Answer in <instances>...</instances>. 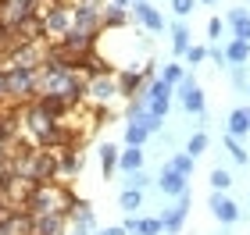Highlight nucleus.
Returning a JSON list of instances; mask_svg holds the SVG:
<instances>
[{
	"instance_id": "58836bf2",
	"label": "nucleus",
	"mask_w": 250,
	"mask_h": 235,
	"mask_svg": "<svg viewBox=\"0 0 250 235\" xmlns=\"http://www.w3.org/2000/svg\"><path fill=\"white\" fill-rule=\"evenodd\" d=\"M247 96H250V78H247Z\"/></svg>"
},
{
	"instance_id": "c756f323",
	"label": "nucleus",
	"mask_w": 250,
	"mask_h": 235,
	"mask_svg": "<svg viewBox=\"0 0 250 235\" xmlns=\"http://www.w3.org/2000/svg\"><path fill=\"white\" fill-rule=\"evenodd\" d=\"M125 182H129V185H125V189H140V193H143V189H146V185H150V175H146V171H143V167H140V171H132L129 178H125Z\"/></svg>"
},
{
	"instance_id": "f8f14e48",
	"label": "nucleus",
	"mask_w": 250,
	"mask_h": 235,
	"mask_svg": "<svg viewBox=\"0 0 250 235\" xmlns=\"http://www.w3.org/2000/svg\"><path fill=\"white\" fill-rule=\"evenodd\" d=\"M115 86H118V96H125V100H132L140 89L146 86V78H143V72H136V68H125V72H115Z\"/></svg>"
},
{
	"instance_id": "a211bd4d",
	"label": "nucleus",
	"mask_w": 250,
	"mask_h": 235,
	"mask_svg": "<svg viewBox=\"0 0 250 235\" xmlns=\"http://www.w3.org/2000/svg\"><path fill=\"white\" fill-rule=\"evenodd\" d=\"M118 153L122 150L115 146V143H104V146H100V175H104V182L118 171Z\"/></svg>"
},
{
	"instance_id": "423d86ee",
	"label": "nucleus",
	"mask_w": 250,
	"mask_h": 235,
	"mask_svg": "<svg viewBox=\"0 0 250 235\" xmlns=\"http://www.w3.org/2000/svg\"><path fill=\"white\" fill-rule=\"evenodd\" d=\"M72 29H79V32H100V4L75 0V4H72Z\"/></svg>"
},
{
	"instance_id": "ddd939ff",
	"label": "nucleus",
	"mask_w": 250,
	"mask_h": 235,
	"mask_svg": "<svg viewBox=\"0 0 250 235\" xmlns=\"http://www.w3.org/2000/svg\"><path fill=\"white\" fill-rule=\"evenodd\" d=\"M125 25H129V11L125 7H115V4L100 7V32H115V29H125Z\"/></svg>"
},
{
	"instance_id": "4c0bfd02",
	"label": "nucleus",
	"mask_w": 250,
	"mask_h": 235,
	"mask_svg": "<svg viewBox=\"0 0 250 235\" xmlns=\"http://www.w3.org/2000/svg\"><path fill=\"white\" fill-rule=\"evenodd\" d=\"M111 4H115V7H129L132 0H111Z\"/></svg>"
},
{
	"instance_id": "6e6552de",
	"label": "nucleus",
	"mask_w": 250,
	"mask_h": 235,
	"mask_svg": "<svg viewBox=\"0 0 250 235\" xmlns=\"http://www.w3.org/2000/svg\"><path fill=\"white\" fill-rule=\"evenodd\" d=\"M132 15H136V21H140L146 32H161V29H168L165 15L150 4V0H132Z\"/></svg>"
},
{
	"instance_id": "4be33fe9",
	"label": "nucleus",
	"mask_w": 250,
	"mask_h": 235,
	"mask_svg": "<svg viewBox=\"0 0 250 235\" xmlns=\"http://www.w3.org/2000/svg\"><path fill=\"white\" fill-rule=\"evenodd\" d=\"M146 139H150V132L143 121H125V146H143Z\"/></svg>"
},
{
	"instance_id": "6ab92c4d",
	"label": "nucleus",
	"mask_w": 250,
	"mask_h": 235,
	"mask_svg": "<svg viewBox=\"0 0 250 235\" xmlns=\"http://www.w3.org/2000/svg\"><path fill=\"white\" fill-rule=\"evenodd\" d=\"M140 167H143V150L140 146H129V150L118 153V171L132 175V171H140Z\"/></svg>"
},
{
	"instance_id": "f257e3e1",
	"label": "nucleus",
	"mask_w": 250,
	"mask_h": 235,
	"mask_svg": "<svg viewBox=\"0 0 250 235\" xmlns=\"http://www.w3.org/2000/svg\"><path fill=\"white\" fill-rule=\"evenodd\" d=\"M4 75H7V100L15 107H25V104H32L36 100V68H4Z\"/></svg>"
},
{
	"instance_id": "1a4fd4ad",
	"label": "nucleus",
	"mask_w": 250,
	"mask_h": 235,
	"mask_svg": "<svg viewBox=\"0 0 250 235\" xmlns=\"http://www.w3.org/2000/svg\"><path fill=\"white\" fill-rule=\"evenodd\" d=\"M40 21L47 29V36H64L72 29V7H47L40 15Z\"/></svg>"
},
{
	"instance_id": "aec40b11",
	"label": "nucleus",
	"mask_w": 250,
	"mask_h": 235,
	"mask_svg": "<svg viewBox=\"0 0 250 235\" xmlns=\"http://www.w3.org/2000/svg\"><path fill=\"white\" fill-rule=\"evenodd\" d=\"M58 164H61V175H79V171H83V164H86V157L79 150H61L58 153Z\"/></svg>"
},
{
	"instance_id": "4468645a",
	"label": "nucleus",
	"mask_w": 250,
	"mask_h": 235,
	"mask_svg": "<svg viewBox=\"0 0 250 235\" xmlns=\"http://www.w3.org/2000/svg\"><path fill=\"white\" fill-rule=\"evenodd\" d=\"M125 235H161L165 228H161V217H125Z\"/></svg>"
},
{
	"instance_id": "2f4dec72",
	"label": "nucleus",
	"mask_w": 250,
	"mask_h": 235,
	"mask_svg": "<svg viewBox=\"0 0 250 235\" xmlns=\"http://www.w3.org/2000/svg\"><path fill=\"white\" fill-rule=\"evenodd\" d=\"M183 57H186L189 64H200V61H208V47H189Z\"/></svg>"
},
{
	"instance_id": "a19ab883",
	"label": "nucleus",
	"mask_w": 250,
	"mask_h": 235,
	"mask_svg": "<svg viewBox=\"0 0 250 235\" xmlns=\"http://www.w3.org/2000/svg\"><path fill=\"white\" fill-rule=\"evenodd\" d=\"M86 4H100V0H86Z\"/></svg>"
},
{
	"instance_id": "393cba45",
	"label": "nucleus",
	"mask_w": 250,
	"mask_h": 235,
	"mask_svg": "<svg viewBox=\"0 0 250 235\" xmlns=\"http://www.w3.org/2000/svg\"><path fill=\"white\" fill-rule=\"evenodd\" d=\"M204 150H208V132H193V136H189V143H186V150H183V153H189V157H193V161H197V157H200Z\"/></svg>"
},
{
	"instance_id": "c9c22d12",
	"label": "nucleus",
	"mask_w": 250,
	"mask_h": 235,
	"mask_svg": "<svg viewBox=\"0 0 250 235\" xmlns=\"http://www.w3.org/2000/svg\"><path fill=\"white\" fill-rule=\"evenodd\" d=\"M232 82L236 86H247V72L243 68H232Z\"/></svg>"
},
{
	"instance_id": "bb28decb",
	"label": "nucleus",
	"mask_w": 250,
	"mask_h": 235,
	"mask_svg": "<svg viewBox=\"0 0 250 235\" xmlns=\"http://www.w3.org/2000/svg\"><path fill=\"white\" fill-rule=\"evenodd\" d=\"M225 150H229V157L236 164H250V157H247V150L240 146V139H236V136H225Z\"/></svg>"
},
{
	"instance_id": "2eb2a0df",
	"label": "nucleus",
	"mask_w": 250,
	"mask_h": 235,
	"mask_svg": "<svg viewBox=\"0 0 250 235\" xmlns=\"http://www.w3.org/2000/svg\"><path fill=\"white\" fill-rule=\"evenodd\" d=\"M68 217L64 214H47V217H32V235H64Z\"/></svg>"
},
{
	"instance_id": "dca6fc26",
	"label": "nucleus",
	"mask_w": 250,
	"mask_h": 235,
	"mask_svg": "<svg viewBox=\"0 0 250 235\" xmlns=\"http://www.w3.org/2000/svg\"><path fill=\"white\" fill-rule=\"evenodd\" d=\"M225 25L232 29V39L250 43V15H247L243 7H232V11H229V18H225Z\"/></svg>"
},
{
	"instance_id": "39448f33",
	"label": "nucleus",
	"mask_w": 250,
	"mask_h": 235,
	"mask_svg": "<svg viewBox=\"0 0 250 235\" xmlns=\"http://www.w3.org/2000/svg\"><path fill=\"white\" fill-rule=\"evenodd\" d=\"M118 96V86H115V75H97V78H86V104L93 107H104Z\"/></svg>"
},
{
	"instance_id": "f03ea898",
	"label": "nucleus",
	"mask_w": 250,
	"mask_h": 235,
	"mask_svg": "<svg viewBox=\"0 0 250 235\" xmlns=\"http://www.w3.org/2000/svg\"><path fill=\"white\" fill-rule=\"evenodd\" d=\"M172 96H175V89L168 82H161V78L146 82V114L157 118V121H165L168 118V107H172Z\"/></svg>"
},
{
	"instance_id": "0eeeda50",
	"label": "nucleus",
	"mask_w": 250,
	"mask_h": 235,
	"mask_svg": "<svg viewBox=\"0 0 250 235\" xmlns=\"http://www.w3.org/2000/svg\"><path fill=\"white\" fill-rule=\"evenodd\" d=\"M189 203H193V193L186 189V193L179 196V203H175L172 210H165V214H161V228H165L168 235H179V232H183L186 214H189Z\"/></svg>"
},
{
	"instance_id": "cd10ccee",
	"label": "nucleus",
	"mask_w": 250,
	"mask_h": 235,
	"mask_svg": "<svg viewBox=\"0 0 250 235\" xmlns=\"http://www.w3.org/2000/svg\"><path fill=\"white\" fill-rule=\"evenodd\" d=\"M172 167H175V171L183 175V178H189V175H193V167H197V161H193L189 153H175V157H172Z\"/></svg>"
},
{
	"instance_id": "5701e85b",
	"label": "nucleus",
	"mask_w": 250,
	"mask_h": 235,
	"mask_svg": "<svg viewBox=\"0 0 250 235\" xmlns=\"http://www.w3.org/2000/svg\"><path fill=\"white\" fill-rule=\"evenodd\" d=\"M186 50H189V29L183 25V21H172V54L183 57Z\"/></svg>"
},
{
	"instance_id": "9d476101",
	"label": "nucleus",
	"mask_w": 250,
	"mask_h": 235,
	"mask_svg": "<svg viewBox=\"0 0 250 235\" xmlns=\"http://www.w3.org/2000/svg\"><path fill=\"white\" fill-rule=\"evenodd\" d=\"M157 189H161L165 196H175V199H179V196H183L186 189H189V178H183L172 164H165V167H161V175H157Z\"/></svg>"
},
{
	"instance_id": "473e14b6",
	"label": "nucleus",
	"mask_w": 250,
	"mask_h": 235,
	"mask_svg": "<svg viewBox=\"0 0 250 235\" xmlns=\"http://www.w3.org/2000/svg\"><path fill=\"white\" fill-rule=\"evenodd\" d=\"M222 32H225V21H222V18H211V21H208V36H211L214 43H218Z\"/></svg>"
},
{
	"instance_id": "20e7f679",
	"label": "nucleus",
	"mask_w": 250,
	"mask_h": 235,
	"mask_svg": "<svg viewBox=\"0 0 250 235\" xmlns=\"http://www.w3.org/2000/svg\"><path fill=\"white\" fill-rule=\"evenodd\" d=\"M175 93H179V104H183L186 114H197V118L208 114V100H204V89L197 86V78H193V75H186L183 82L175 86Z\"/></svg>"
},
{
	"instance_id": "412c9836",
	"label": "nucleus",
	"mask_w": 250,
	"mask_h": 235,
	"mask_svg": "<svg viewBox=\"0 0 250 235\" xmlns=\"http://www.w3.org/2000/svg\"><path fill=\"white\" fill-rule=\"evenodd\" d=\"M250 132V107H236L232 114H229V136H247Z\"/></svg>"
},
{
	"instance_id": "b1692460",
	"label": "nucleus",
	"mask_w": 250,
	"mask_h": 235,
	"mask_svg": "<svg viewBox=\"0 0 250 235\" xmlns=\"http://www.w3.org/2000/svg\"><path fill=\"white\" fill-rule=\"evenodd\" d=\"M140 203H143V193H140V189H122L118 207L125 210V214H136V210H140Z\"/></svg>"
},
{
	"instance_id": "9b49d317",
	"label": "nucleus",
	"mask_w": 250,
	"mask_h": 235,
	"mask_svg": "<svg viewBox=\"0 0 250 235\" xmlns=\"http://www.w3.org/2000/svg\"><path fill=\"white\" fill-rule=\"evenodd\" d=\"M208 207H211V214L218 217L222 225H236V221H240V214H243V210L236 207V203H232V199L225 196V193H211V199H208Z\"/></svg>"
},
{
	"instance_id": "c85d7f7f",
	"label": "nucleus",
	"mask_w": 250,
	"mask_h": 235,
	"mask_svg": "<svg viewBox=\"0 0 250 235\" xmlns=\"http://www.w3.org/2000/svg\"><path fill=\"white\" fill-rule=\"evenodd\" d=\"M229 185H232V175L225 171V167H214V171H211V189H214V193H225Z\"/></svg>"
},
{
	"instance_id": "f704fd0d",
	"label": "nucleus",
	"mask_w": 250,
	"mask_h": 235,
	"mask_svg": "<svg viewBox=\"0 0 250 235\" xmlns=\"http://www.w3.org/2000/svg\"><path fill=\"white\" fill-rule=\"evenodd\" d=\"M11 100H7V75H4V68H0V107H7Z\"/></svg>"
},
{
	"instance_id": "ea45409f",
	"label": "nucleus",
	"mask_w": 250,
	"mask_h": 235,
	"mask_svg": "<svg viewBox=\"0 0 250 235\" xmlns=\"http://www.w3.org/2000/svg\"><path fill=\"white\" fill-rule=\"evenodd\" d=\"M200 4H214V0H200Z\"/></svg>"
},
{
	"instance_id": "f3484780",
	"label": "nucleus",
	"mask_w": 250,
	"mask_h": 235,
	"mask_svg": "<svg viewBox=\"0 0 250 235\" xmlns=\"http://www.w3.org/2000/svg\"><path fill=\"white\" fill-rule=\"evenodd\" d=\"M222 54H225V64H229V68H243V64L250 61V43L232 39L229 47H222Z\"/></svg>"
},
{
	"instance_id": "72a5a7b5",
	"label": "nucleus",
	"mask_w": 250,
	"mask_h": 235,
	"mask_svg": "<svg viewBox=\"0 0 250 235\" xmlns=\"http://www.w3.org/2000/svg\"><path fill=\"white\" fill-rule=\"evenodd\" d=\"M208 57H211L214 64H218V68H225V54H222L218 43H211V47H208Z\"/></svg>"
},
{
	"instance_id": "e433bc0d",
	"label": "nucleus",
	"mask_w": 250,
	"mask_h": 235,
	"mask_svg": "<svg viewBox=\"0 0 250 235\" xmlns=\"http://www.w3.org/2000/svg\"><path fill=\"white\" fill-rule=\"evenodd\" d=\"M97 235H125V228H122V225H115V228H100Z\"/></svg>"
},
{
	"instance_id": "7c9ffc66",
	"label": "nucleus",
	"mask_w": 250,
	"mask_h": 235,
	"mask_svg": "<svg viewBox=\"0 0 250 235\" xmlns=\"http://www.w3.org/2000/svg\"><path fill=\"white\" fill-rule=\"evenodd\" d=\"M193 7H197V0H172V11H175L179 21H183L186 15H193Z\"/></svg>"
},
{
	"instance_id": "a878e982",
	"label": "nucleus",
	"mask_w": 250,
	"mask_h": 235,
	"mask_svg": "<svg viewBox=\"0 0 250 235\" xmlns=\"http://www.w3.org/2000/svg\"><path fill=\"white\" fill-rule=\"evenodd\" d=\"M183 78H186V72H183V64H175V61H172V64H165V68H161V82H168L172 89H175L179 82H183Z\"/></svg>"
},
{
	"instance_id": "7ed1b4c3",
	"label": "nucleus",
	"mask_w": 250,
	"mask_h": 235,
	"mask_svg": "<svg viewBox=\"0 0 250 235\" xmlns=\"http://www.w3.org/2000/svg\"><path fill=\"white\" fill-rule=\"evenodd\" d=\"M40 7H43L40 0H11V4L0 11V21H4V25H11V29H21V25H29L32 18L43 15Z\"/></svg>"
}]
</instances>
